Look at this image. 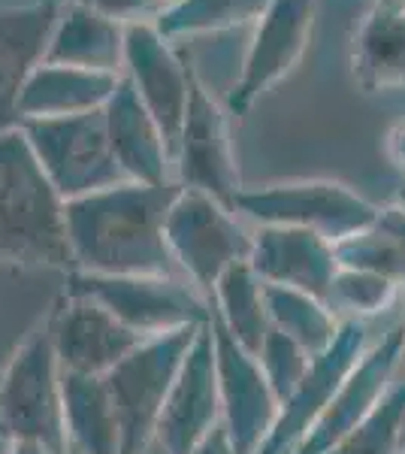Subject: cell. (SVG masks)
<instances>
[{"label":"cell","instance_id":"16","mask_svg":"<svg viewBox=\"0 0 405 454\" xmlns=\"http://www.w3.org/2000/svg\"><path fill=\"white\" fill-rule=\"evenodd\" d=\"M49 325L61 370L82 376H106L145 342L91 297L64 294L49 309Z\"/></svg>","mask_w":405,"mask_h":454},{"label":"cell","instance_id":"12","mask_svg":"<svg viewBox=\"0 0 405 454\" xmlns=\"http://www.w3.org/2000/svg\"><path fill=\"white\" fill-rule=\"evenodd\" d=\"M191 64L175 52L167 36L158 34L152 21L128 25L124 40V79L134 85L136 98L152 113L175 155L182 124H185L191 98Z\"/></svg>","mask_w":405,"mask_h":454},{"label":"cell","instance_id":"18","mask_svg":"<svg viewBox=\"0 0 405 454\" xmlns=\"http://www.w3.org/2000/svg\"><path fill=\"white\" fill-rule=\"evenodd\" d=\"M61 6L64 0L0 6V134L21 128L19 94L31 70L46 58Z\"/></svg>","mask_w":405,"mask_h":454},{"label":"cell","instance_id":"21","mask_svg":"<svg viewBox=\"0 0 405 454\" xmlns=\"http://www.w3.org/2000/svg\"><path fill=\"white\" fill-rule=\"evenodd\" d=\"M124 40H128V25H119L70 0L58 12L43 61L124 76Z\"/></svg>","mask_w":405,"mask_h":454},{"label":"cell","instance_id":"35","mask_svg":"<svg viewBox=\"0 0 405 454\" xmlns=\"http://www.w3.org/2000/svg\"><path fill=\"white\" fill-rule=\"evenodd\" d=\"M393 203H396V207H400V212H402V215H405V188H402L400 194H396V200H393Z\"/></svg>","mask_w":405,"mask_h":454},{"label":"cell","instance_id":"26","mask_svg":"<svg viewBox=\"0 0 405 454\" xmlns=\"http://www.w3.org/2000/svg\"><path fill=\"white\" fill-rule=\"evenodd\" d=\"M263 297H267V315L272 331H282L284 336H291L312 357L321 355L336 340L342 318L333 312V306L327 300L297 288H287V285L267 282H263Z\"/></svg>","mask_w":405,"mask_h":454},{"label":"cell","instance_id":"17","mask_svg":"<svg viewBox=\"0 0 405 454\" xmlns=\"http://www.w3.org/2000/svg\"><path fill=\"white\" fill-rule=\"evenodd\" d=\"M248 263L267 285H287L327 300L339 273V254L330 239L303 227L267 224L254 233Z\"/></svg>","mask_w":405,"mask_h":454},{"label":"cell","instance_id":"5","mask_svg":"<svg viewBox=\"0 0 405 454\" xmlns=\"http://www.w3.org/2000/svg\"><path fill=\"white\" fill-rule=\"evenodd\" d=\"M237 212L248 215L261 227H303V231L321 233L323 239L339 246L370 231L378 222L381 207H375L342 182L300 179L242 188L237 197Z\"/></svg>","mask_w":405,"mask_h":454},{"label":"cell","instance_id":"20","mask_svg":"<svg viewBox=\"0 0 405 454\" xmlns=\"http://www.w3.org/2000/svg\"><path fill=\"white\" fill-rule=\"evenodd\" d=\"M119 82L121 76H113V73L40 61L19 94V115L21 121H43L103 113Z\"/></svg>","mask_w":405,"mask_h":454},{"label":"cell","instance_id":"9","mask_svg":"<svg viewBox=\"0 0 405 454\" xmlns=\"http://www.w3.org/2000/svg\"><path fill=\"white\" fill-rule=\"evenodd\" d=\"M173 164L175 173H179L182 188L212 194L224 207L237 209V197L245 185L239 182L227 115L224 106L212 98L209 85L203 82L197 70H191L188 113L185 124H182Z\"/></svg>","mask_w":405,"mask_h":454},{"label":"cell","instance_id":"2","mask_svg":"<svg viewBox=\"0 0 405 454\" xmlns=\"http://www.w3.org/2000/svg\"><path fill=\"white\" fill-rule=\"evenodd\" d=\"M0 263L73 273L67 200L49 182L21 128L0 134Z\"/></svg>","mask_w":405,"mask_h":454},{"label":"cell","instance_id":"25","mask_svg":"<svg viewBox=\"0 0 405 454\" xmlns=\"http://www.w3.org/2000/svg\"><path fill=\"white\" fill-rule=\"evenodd\" d=\"M267 6L269 0H167L152 25L169 43L188 36H215L254 27Z\"/></svg>","mask_w":405,"mask_h":454},{"label":"cell","instance_id":"29","mask_svg":"<svg viewBox=\"0 0 405 454\" xmlns=\"http://www.w3.org/2000/svg\"><path fill=\"white\" fill-rule=\"evenodd\" d=\"M396 291H400V285L381 273L360 267H339L327 303L333 306L336 315L345 312V318L366 321L370 315L390 309V303L396 300Z\"/></svg>","mask_w":405,"mask_h":454},{"label":"cell","instance_id":"31","mask_svg":"<svg viewBox=\"0 0 405 454\" xmlns=\"http://www.w3.org/2000/svg\"><path fill=\"white\" fill-rule=\"evenodd\" d=\"M88 10L100 12V16L119 21V25H136V21H152L164 4L160 0H76Z\"/></svg>","mask_w":405,"mask_h":454},{"label":"cell","instance_id":"1","mask_svg":"<svg viewBox=\"0 0 405 454\" xmlns=\"http://www.w3.org/2000/svg\"><path fill=\"white\" fill-rule=\"evenodd\" d=\"M179 188V182H119L67 200L73 270L106 276H182L164 237L167 212Z\"/></svg>","mask_w":405,"mask_h":454},{"label":"cell","instance_id":"23","mask_svg":"<svg viewBox=\"0 0 405 454\" xmlns=\"http://www.w3.org/2000/svg\"><path fill=\"white\" fill-rule=\"evenodd\" d=\"M354 76L370 94L405 91V10L393 0H378L360 25Z\"/></svg>","mask_w":405,"mask_h":454},{"label":"cell","instance_id":"36","mask_svg":"<svg viewBox=\"0 0 405 454\" xmlns=\"http://www.w3.org/2000/svg\"><path fill=\"white\" fill-rule=\"evenodd\" d=\"M143 454H164V451H160V445H154V442H152L149 449H145Z\"/></svg>","mask_w":405,"mask_h":454},{"label":"cell","instance_id":"4","mask_svg":"<svg viewBox=\"0 0 405 454\" xmlns=\"http://www.w3.org/2000/svg\"><path fill=\"white\" fill-rule=\"evenodd\" d=\"M64 294L97 300L145 340L212 321V300L182 276H106L73 270Z\"/></svg>","mask_w":405,"mask_h":454},{"label":"cell","instance_id":"7","mask_svg":"<svg viewBox=\"0 0 405 454\" xmlns=\"http://www.w3.org/2000/svg\"><path fill=\"white\" fill-rule=\"evenodd\" d=\"M197 333L200 327L149 336L119 367L103 376L109 394H113L115 412H119L124 454H143L154 442V430H158L169 387L179 376Z\"/></svg>","mask_w":405,"mask_h":454},{"label":"cell","instance_id":"24","mask_svg":"<svg viewBox=\"0 0 405 454\" xmlns=\"http://www.w3.org/2000/svg\"><path fill=\"white\" fill-rule=\"evenodd\" d=\"M212 315L221 321L227 333L245 351L257 355L269 333L267 297H263V279L254 273L248 261L230 267L212 288Z\"/></svg>","mask_w":405,"mask_h":454},{"label":"cell","instance_id":"27","mask_svg":"<svg viewBox=\"0 0 405 454\" xmlns=\"http://www.w3.org/2000/svg\"><path fill=\"white\" fill-rule=\"evenodd\" d=\"M342 267H360L381 273L396 285H405V215L396 203L378 212V222L370 231L336 246Z\"/></svg>","mask_w":405,"mask_h":454},{"label":"cell","instance_id":"39","mask_svg":"<svg viewBox=\"0 0 405 454\" xmlns=\"http://www.w3.org/2000/svg\"><path fill=\"white\" fill-rule=\"evenodd\" d=\"M393 4L400 6V10H405V0H393Z\"/></svg>","mask_w":405,"mask_h":454},{"label":"cell","instance_id":"40","mask_svg":"<svg viewBox=\"0 0 405 454\" xmlns=\"http://www.w3.org/2000/svg\"><path fill=\"white\" fill-rule=\"evenodd\" d=\"M67 454H76V451H67Z\"/></svg>","mask_w":405,"mask_h":454},{"label":"cell","instance_id":"33","mask_svg":"<svg viewBox=\"0 0 405 454\" xmlns=\"http://www.w3.org/2000/svg\"><path fill=\"white\" fill-rule=\"evenodd\" d=\"M387 155L393 164L405 167V121L396 124V128L387 134Z\"/></svg>","mask_w":405,"mask_h":454},{"label":"cell","instance_id":"3","mask_svg":"<svg viewBox=\"0 0 405 454\" xmlns=\"http://www.w3.org/2000/svg\"><path fill=\"white\" fill-rule=\"evenodd\" d=\"M0 439H36L67 454L64 370L51 342L49 312L25 333L0 370Z\"/></svg>","mask_w":405,"mask_h":454},{"label":"cell","instance_id":"32","mask_svg":"<svg viewBox=\"0 0 405 454\" xmlns=\"http://www.w3.org/2000/svg\"><path fill=\"white\" fill-rule=\"evenodd\" d=\"M191 454H237V449H233V442H230V436H227L224 424H218V427L212 430V434L206 436Z\"/></svg>","mask_w":405,"mask_h":454},{"label":"cell","instance_id":"14","mask_svg":"<svg viewBox=\"0 0 405 454\" xmlns=\"http://www.w3.org/2000/svg\"><path fill=\"white\" fill-rule=\"evenodd\" d=\"M370 348V336H366V321L360 318H342L336 340L330 342L321 355L312 357L308 372L303 376L297 391L291 394V400L282 406L278 421L272 427L267 442L261 445L257 454H293L312 424L321 419L323 409L330 406L339 385L345 382V376L351 367L363 357V351Z\"/></svg>","mask_w":405,"mask_h":454},{"label":"cell","instance_id":"6","mask_svg":"<svg viewBox=\"0 0 405 454\" xmlns=\"http://www.w3.org/2000/svg\"><path fill=\"white\" fill-rule=\"evenodd\" d=\"M164 237L175 270L203 294H212L230 267L252 258L254 243L252 233L239 224L237 209L194 188H179L167 212Z\"/></svg>","mask_w":405,"mask_h":454},{"label":"cell","instance_id":"11","mask_svg":"<svg viewBox=\"0 0 405 454\" xmlns=\"http://www.w3.org/2000/svg\"><path fill=\"white\" fill-rule=\"evenodd\" d=\"M212 336H215L221 424L237 454H257L276 427L282 403L272 394L261 361L221 327L215 315H212Z\"/></svg>","mask_w":405,"mask_h":454},{"label":"cell","instance_id":"10","mask_svg":"<svg viewBox=\"0 0 405 454\" xmlns=\"http://www.w3.org/2000/svg\"><path fill=\"white\" fill-rule=\"evenodd\" d=\"M318 0H269L267 12L252 27V40L245 46V58L237 82L227 91V109L245 115L263 91L278 85L303 61L308 49Z\"/></svg>","mask_w":405,"mask_h":454},{"label":"cell","instance_id":"37","mask_svg":"<svg viewBox=\"0 0 405 454\" xmlns=\"http://www.w3.org/2000/svg\"><path fill=\"white\" fill-rule=\"evenodd\" d=\"M402 367H405V325H402Z\"/></svg>","mask_w":405,"mask_h":454},{"label":"cell","instance_id":"30","mask_svg":"<svg viewBox=\"0 0 405 454\" xmlns=\"http://www.w3.org/2000/svg\"><path fill=\"white\" fill-rule=\"evenodd\" d=\"M254 357L261 361L263 376H267L272 394H276L282 406L300 387L303 376L308 372V364H312V355H308L300 342H293L291 336H284L282 331H272V327Z\"/></svg>","mask_w":405,"mask_h":454},{"label":"cell","instance_id":"28","mask_svg":"<svg viewBox=\"0 0 405 454\" xmlns=\"http://www.w3.org/2000/svg\"><path fill=\"white\" fill-rule=\"evenodd\" d=\"M405 376L390 385L378 406L327 454H402Z\"/></svg>","mask_w":405,"mask_h":454},{"label":"cell","instance_id":"15","mask_svg":"<svg viewBox=\"0 0 405 454\" xmlns=\"http://www.w3.org/2000/svg\"><path fill=\"white\" fill-rule=\"evenodd\" d=\"M402 367V325L390 327L375 346L363 351V357L351 367L345 382L339 385L330 406L312 424V430L300 439L293 454H327L336 442H342L366 415L381 403V397L396 382V370Z\"/></svg>","mask_w":405,"mask_h":454},{"label":"cell","instance_id":"34","mask_svg":"<svg viewBox=\"0 0 405 454\" xmlns=\"http://www.w3.org/2000/svg\"><path fill=\"white\" fill-rule=\"evenodd\" d=\"M6 454H61L46 442H36V439H19V442L6 445Z\"/></svg>","mask_w":405,"mask_h":454},{"label":"cell","instance_id":"13","mask_svg":"<svg viewBox=\"0 0 405 454\" xmlns=\"http://www.w3.org/2000/svg\"><path fill=\"white\" fill-rule=\"evenodd\" d=\"M221 424V394H218V364L212 321L200 327L191 342L185 364L175 376L169 397L160 412L154 445L164 454H191L206 436Z\"/></svg>","mask_w":405,"mask_h":454},{"label":"cell","instance_id":"38","mask_svg":"<svg viewBox=\"0 0 405 454\" xmlns=\"http://www.w3.org/2000/svg\"><path fill=\"white\" fill-rule=\"evenodd\" d=\"M402 454H405V421H402Z\"/></svg>","mask_w":405,"mask_h":454},{"label":"cell","instance_id":"22","mask_svg":"<svg viewBox=\"0 0 405 454\" xmlns=\"http://www.w3.org/2000/svg\"><path fill=\"white\" fill-rule=\"evenodd\" d=\"M64 436L76 454H124L119 412L103 376L64 372Z\"/></svg>","mask_w":405,"mask_h":454},{"label":"cell","instance_id":"19","mask_svg":"<svg viewBox=\"0 0 405 454\" xmlns=\"http://www.w3.org/2000/svg\"><path fill=\"white\" fill-rule=\"evenodd\" d=\"M103 121H106L109 145H113L124 179L139 182V185H167L173 152H169L160 124L152 119V113L136 98L134 85L124 76L113 100L103 109Z\"/></svg>","mask_w":405,"mask_h":454},{"label":"cell","instance_id":"8","mask_svg":"<svg viewBox=\"0 0 405 454\" xmlns=\"http://www.w3.org/2000/svg\"><path fill=\"white\" fill-rule=\"evenodd\" d=\"M21 130L64 200H76L128 182L109 145L103 113L21 121Z\"/></svg>","mask_w":405,"mask_h":454}]
</instances>
